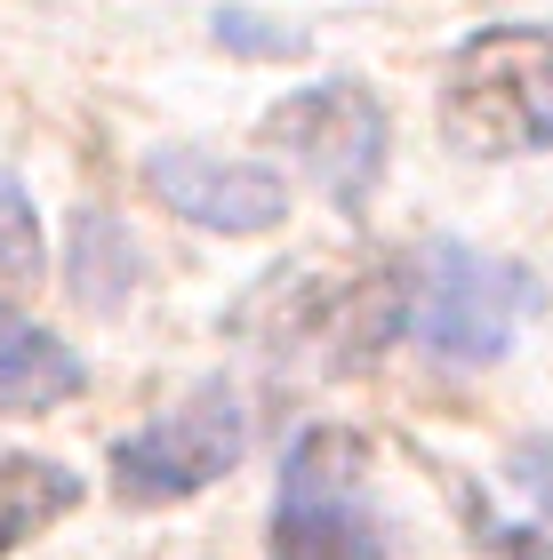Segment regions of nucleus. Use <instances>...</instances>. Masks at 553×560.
Instances as JSON below:
<instances>
[{
	"label": "nucleus",
	"mask_w": 553,
	"mask_h": 560,
	"mask_svg": "<svg viewBox=\"0 0 553 560\" xmlns=\"http://www.w3.org/2000/svg\"><path fill=\"white\" fill-rule=\"evenodd\" d=\"M41 217H33V192L16 185L9 168H0V289H24V280H41Z\"/></svg>",
	"instance_id": "10"
},
{
	"label": "nucleus",
	"mask_w": 553,
	"mask_h": 560,
	"mask_svg": "<svg viewBox=\"0 0 553 560\" xmlns=\"http://www.w3.org/2000/svg\"><path fill=\"white\" fill-rule=\"evenodd\" d=\"M145 176H153V192L169 209L209 224V233H273L289 217V185L257 161H217V152H193V144H161L145 161Z\"/></svg>",
	"instance_id": "6"
},
{
	"label": "nucleus",
	"mask_w": 553,
	"mask_h": 560,
	"mask_svg": "<svg viewBox=\"0 0 553 560\" xmlns=\"http://www.w3.org/2000/svg\"><path fill=\"white\" fill-rule=\"evenodd\" d=\"M369 441L345 424H306L289 441L281 497H273V560H393L385 521L361 489Z\"/></svg>",
	"instance_id": "2"
},
{
	"label": "nucleus",
	"mask_w": 553,
	"mask_h": 560,
	"mask_svg": "<svg viewBox=\"0 0 553 560\" xmlns=\"http://www.w3.org/2000/svg\"><path fill=\"white\" fill-rule=\"evenodd\" d=\"M81 352H72L65 337H48V328H33L24 313H9L0 304V417H41L57 409V400L81 393Z\"/></svg>",
	"instance_id": "7"
},
{
	"label": "nucleus",
	"mask_w": 553,
	"mask_h": 560,
	"mask_svg": "<svg viewBox=\"0 0 553 560\" xmlns=\"http://www.w3.org/2000/svg\"><path fill=\"white\" fill-rule=\"evenodd\" d=\"M441 137L465 161L553 144V24H482L441 72Z\"/></svg>",
	"instance_id": "1"
},
{
	"label": "nucleus",
	"mask_w": 553,
	"mask_h": 560,
	"mask_svg": "<svg viewBox=\"0 0 553 560\" xmlns=\"http://www.w3.org/2000/svg\"><path fill=\"white\" fill-rule=\"evenodd\" d=\"M506 480L530 497L538 521H553V441H521V448L506 456Z\"/></svg>",
	"instance_id": "12"
},
{
	"label": "nucleus",
	"mask_w": 553,
	"mask_h": 560,
	"mask_svg": "<svg viewBox=\"0 0 553 560\" xmlns=\"http://www.w3.org/2000/svg\"><path fill=\"white\" fill-rule=\"evenodd\" d=\"M482 537L506 552V560H553V545H530V528H497V521H482Z\"/></svg>",
	"instance_id": "13"
},
{
	"label": "nucleus",
	"mask_w": 553,
	"mask_h": 560,
	"mask_svg": "<svg viewBox=\"0 0 553 560\" xmlns=\"http://www.w3.org/2000/svg\"><path fill=\"white\" fill-rule=\"evenodd\" d=\"M265 137L289 144L297 161H306V176L345 217H361L377 176H385V105H377L361 81H321V89L281 96L273 120H265Z\"/></svg>",
	"instance_id": "5"
},
{
	"label": "nucleus",
	"mask_w": 553,
	"mask_h": 560,
	"mask_svg": "<svg viewBox=\"0 0 553 560\" xmlns=\"http://www.w3.org/2000/svg\"><path fill=\"white\" fill-rule=\"evenodd\" d=\"M217 40L241 48V57H306V33H297V24H273L257 9H224L217 16Z\"/></svg>",
	"instance_id": "11"
},
{
	"label": "nucleus",
	"mask_w": 553,
	"mask_h": 560,
	"mask_svg": "<svg viewBox=\"0 0 553 560\" xmlns=\"http://www.w3.org/2000/svg\"><path fill=\"white\" fill-rule=\"evenodd\" d=\"M545 304V280L506 257H482L465 241H441L417 272V345L449 369H489L506 361L521 320Z\"/></svg>",
	"instance_id": "3"
},
{
	"label": "nucleus",
	"mask_w": 553,
	"mask_h": 560,
	"mask_svg": "<svg viewBox=\"0 0 553 560\" xmlns=\"http://www.w3.org/2000/svg\"><path fill=\"white\" fill-rule=\"evenodd\" d=\"M72 504H81V472H65L57 456L0 448V552H16L24 537H41V528L65 521Z\"/></svg>",
	"instance_id": "8"
},
{
	"label": "nucleus",
	"mask_w": 553,
	"mask_h": 560,
	"mask_svg": "<svg viewBox=\"0 0 553 560\" xmlns=\"http://www.w3.org/2000/svg\"><path fill=\"white\" fill-rule=\"evenodd\" d=\"M129 272H137V257H129V241H120V224L89 209L72 224V296L96 304V313H113V304L129 296Z\"/></svg>",
	"instance_id": "9"
},
{
	"label": "nucleus",
	"mask_w": 553,
	"mask_h": 560,
	"mask_svg": "<svg viewBox=\"0 0 553 560\" xmlns=\"http://www.w3.org/2000/svg\"><path fill=\"white\" fill-rule=\"evenodd\" d=\"M241 448H249V409H241V393L224 385V376H209V385H193L169 417L113 441V489L129 504H185V497L209 489V480L233 472Z\"/></svg>",
	"instance_id": "4"
}]
</instances>
